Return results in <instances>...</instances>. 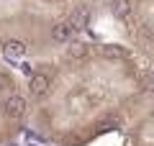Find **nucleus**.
<instances>
[{
    "label": "nucleus",
    "mask_w": 154,
    "mask_h": 146,
    "mask_svg": "<svg viewBox=\"0 0 154 146\" xmlns=\"http://www.w3.org/2000/svg\"><path fill=\"white\" fill-rule=\"evenodd\" d=\"M3 113L11 120H21L23 115H26V100H23L21 95H8L5 103H3Z\"/></svg>",
    "instance_id": "1"
},
{
    "label": "nucleus",
    "mask_w": 154,
    "mask_h": 146,
    "mask_svg": "<svg viewBox=\"0 0 154 146\" xmlns=\"http://www.w3.org/2000/svg\"><path fill=\"white\" fill-rule=\"evenodd\" d=\"M51 87V77L44 75V72H36L33 77H28V90H31L33 97H44Z\"/></svg>",
    "instance_id": "2"
},
{
    "label": "nucleus",
    "mask_w": 154,
    "mask_h": 146,
    "mask_svg": "<svg viewBox=\"0 0 154 146\" xmlns=\"http://www.w3.org/2000/svg\"><path fill=\"white\" fill-rule=\"evenodd\" d=\"M75 28H72V23L69 21H57L54 26H51V38H54L57 44H67V41H72V36H75Z\"/></svg>",
    "instance_id": "3"
},
{
    "label": "nucleus",
    "mask_w": 154,
    "mask_h": 146,
    "mask_svg": "<svg viewBox=\"0 0 154 146\" xmlns=\"http://www.w3.org/2000/svg\"><path fill=\"white\" fill-rule=\"evenodd\" d=\"M110 13L121 21H128L134 13V3L131 0H110Z\"/></svg>",
    "instance_id": "4"
},
{
    "label": "nucleus",
    "mask_w": 154,
    "mask_h": 146,
    "mask_svg": "<svg viewBox=\"0 0 154 146\" xmlns=\"http://www.w3.org/2000/svg\"><path fill=\"white\" fill-rule=\"evenodd\" d=\"M67 21L72 23V28H75V31H82V28L90 23V11L80 5V8H75V11H72V16L67 18Z\"/></svg>",
    "instance_id": "5"
},
{
    "label": "nucleus",
    "mask_w": 154,
    "mask_h": 146,
    "mask_svg": "<svg viewBox=\"0 0 154 146\" xmlns=\"http://www.w3.org/2000/svg\"><path fill=\"white\" fill-rule=\"evenodd\" d=\"M3 51H5V56H8V59H18V56H23V54H26V44H23V41H18V38H11V41H5V44H3Z\"/></svg>",
    "instance_id": "6"
},
{
    "label": "nucleus",
    "mask_w": 154,
    "mask_h": 146,
    "mask_svg": "<svg viewBox=\"0 0 154 146\" xmlns=\"http://www.w3.org/2000/svg\"><path fill=\"white\" fill-rule=\"evenodd\" d=\"M100 56H105V59H126L128 51L123 46H118V44H105V46H100Z\"/></svg>",
    "instance_id": "7"
},
{
    "label": "nucleus",
    "mask_w": 154,
    "mask_h": 146,
    "mask_svg": "<svg viewBox=\"0 0 154 146\" xmlns=\"http://www.w3.org/2000/svg\"><path fill=\"white\" fill-rule=\"evenodd\" d=\"M88 51H90L88 44H82V41H72L67 54H69V59H85V56H88Z\"/></svg>",
    "instance_id": "8"
},
{
    "label": "nucleus",
    "mask_w": 154,
    "mask_h": 146,
    "mask_svg": "<svg viewBox=\"0 0 154 146\" xmlns=\"http://www.w3.org/2000/svg\"><path fill=\"white\" fill-rule=\"evenodd\" d=\"M0 90L3 92H13V80L8 72H0Z\"/></svg>",
    "instance_id": "9"
},
{
    "label": "nucleus",
    "mask_w": 154,
    "mask_h": 146,
    "mask_svg": "<svg viewBox=\"0 0 154 146\" xmlns=\"http://www.w3.org/2000/svg\"><path fill=\"white\" fill-rule=\"evenodd\" d=\"M118 126H121V120H118V118L113 115V118L100 120V123H98V128H100V131H110V128H118Z\"/></svg>",
    "instance_id": "10"
},
{
    "label": "nucleus",
    "mask_w": 154,
    "mask_h": 146,
    "mask_svg": "<svg viewBox=\"0 0 154 146\" xmlns=\"http://www.w3.org/2000/svg\"><path fill=\"white\" fill-rule=\"evenodd\" d=\"M8 146H18V144H8Z\"/></svg>",
    "instance_id": "11"
},
{
    "label": "nucleus",
    "mask_w": 154,
    "mask_h": 146,
    "mask_svg": "<svg viewBox=\"0 0 154 146\" xmlns=\"http://www.w3.org/2000/svg\"><path fill=\"white\" fill-rule=\"evenodd\" d=\"M28 146H36V144H28Z\"/></svg>",
    "instance_id": "12"
}]
</instances>
